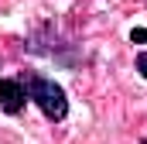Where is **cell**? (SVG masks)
I'll return each mask as SVG.
<instances>
[{"mask_svg": "<svg viewBox=\"0 0 147 144\" xmlns=\"http://www.w3.org/2000/svg\"><path fill=\"white\" fill-rule=\"evenodd\" d=\"M130 41H147V31L144 28H134V31H130Z\"/></svg>", "mask_w": 147, "mask_h": 144, "instance_id": "4", "label": "cell"}, {"mask_svg": "<svg viewBox=\"0 0 147 144\" xmlns=\"http://www.w3.org/2000/svg\"><path fill=\"white\" fill-rule=\"evenodd\" d=\"M144 144H147V141H144Z\"/></svg>", "mask_w": 147, "mask_h": 144, "instance_id": "5", "label": "cell"}, {"mask_svg": "<svg viewBox=\"0 0 147 144\" xmlns=\"http://www.w3.org/2000/svg\"><path fill=\"white\" fill-rule=\"evenodd\" d=\"M24 89H28V100H34L38 110L48 117V120H65L69 113V100H65V89L55 82V79H45V75H24L21 79Z\"/></svg>", "mask_w": 147, "mask_h": 144, "instance_id": "1", "label": "cell"}, {"mask_svg": "<svg viewBox=\"0 0 147 144\" xmlns=\"http://www.w3.org/2000/svg\"><path fill=\"white\" fill-rule=\"evenodd\" d=\"M24 100H28V89L21 79H0V110L3 113H21Z\"/></svg>", "mask_w": 147, "mask_h": 144, "instance_id": "2", "label": "cell"}, {"mask_svg": "<svg viewBox=\"0 0 147 144\" xmlns=\"http://www.w3.org/2000/svg\"><path fill=\"white\" fill-rule=\"evenodd\" d=\"M137 72L147 79V52H140V55H137Z\"/></svg>", "mask_w": 147, "mask_h": 144, "instance_id": "3", "label": "cell"}]
</instances>
